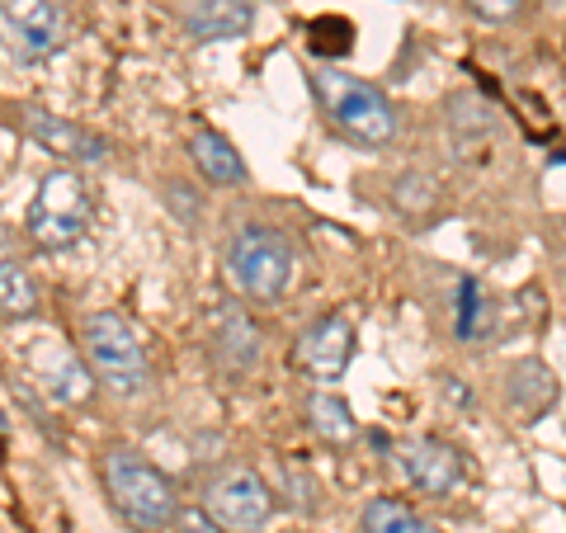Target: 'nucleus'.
<instances>
[{"label": "nucleus", "instance_id": "4be33fe9", "mask_svg": "<svg viewBox=\"0 0 566 533\" xmlns=\"http://www.w3.org/2000/svg\"><path fill=\"white\" fill-rule=\"evenodd\" d=\"M274 482H279V491L289 495V505H297V510H316V482H312V472H303L297 463H279L274 468Z\"/></svg>", "mask_w": 566, "mask_h": 533}, {"label": "nucleus", "instance_id": "2eb2a0df", "mask_svg": "<svg viewBox=\"0 0 566 533\" xmlns=\"http://www.w3.org/2000/svg\"><path fill=\"white\" fill-rule=\"evenodd\" d=\"M189 161L199 170L203 185H245V161L232 147V137H222L218 128H193L189 133Z\"/></svg>", "mask_w": 566, "mask_h": 533}, {"label": "nucleus", "instance_id": "6e6552de", "mask_svg": "<svg viewBox=\"0 0 566 533\" xmlns=\"http://www.w3.org/2000/svg\"><path fill=\"white\" fill-rule=\"evenodd\" d=\"M208 359L218 364L227 378H245L264 359V331L260 322L237 302H222L208 322Z\"/></svg>", "mask_w": 566, "mask_h": 533}, {"label": "nucleus", "instance_id": "b1692460", "mask_svg": "<svg viewBox=\"0 0 566 533\" xmlns=\"http://www.w3.org/2000/svg\"><path fill=\"white\" fill-rule=\"evenodd\" d=\"M14 393H20V401H24V411L33 416V425H39V430H43L52 443H57V449H66V439H62V430H57V425H52V416H48L43 397L33 393V383H29V378H20V383H14Z\"/></svg>", "mask_w": 566, "mask_h": 533}, {"label": "nucleus", "instance_id": "f257e3e1", "mask_svg": "<svg viewBox=\"0 0 566 533\" xmlns=\"http://www.w3.org/2000/svg\"><path fill=\"white\" fill-rule=\"evenodd\" d=\"M99 477L114 510L123 514V524H133L137 533H166L170 520L180 514L175 482L133 443H109L99 453Z\"/></svg>", "mask_w": 566, "mask_h": 533}, {"label": "nucleus", "instance_id": "1a4fd4ad", "mask_svg": "<svg viewBox=\"0 0 566 533\" xmlns=\"http://www.w3.org/2000/svg\"><path fill=\"white\" fill-rule=\"evenodd\" d=\"M397 453H401V468H406V477H411V487L434 495V501L439 495H453L468 477L463 449L449 443L444 435H416V439H406Z\"/></svg>", "mask_w": 566, "mask_h": 533}, {"label": "nucleus", "instance_id": "9b49d317", "mask_svg": "<svg viewBox=\"0 0 566 533\" xmlns=\"http://www.w3.org/2000/svg\"><path fill=\"white\" fill-rule=\"evenodd\" d=\"M20 128L39 142L48 156H57V161H66V166H91V161H104V151H109L104 137L91 133L85 123L62 118L52 109H39V104H24L20 109Z\"/></svg>", "mask_w": 566, "mask_h": 533}, {"label": "nucleus", "instance_id": "393cba45", "mask_svg": "<svg viewBox=\"0 0 566 533\" xmlns=\"http://www.w3.org/2000/svg\"><path fill=\"white\" fill-rule=\"evenodd\" d=\"M170 533H222V529L212 524L199 505H180V514L170 520Z\"/></svg>", "mask_w": 566, "mask_h": 533}, {"label": "nucleus", "instance_id": "39448f33", "mask_svg": "<svg viewBox=\"0 0 566 533\" xmlns=\"http://www.w3.org/2000/svg\"><path fill=\"white\" fill-rule=\"evenodd\" d=\"M91 218H95V194L81 180V170H71V166L48 170L29 208V241L48 255H62L85 241Z\"/></svg>", "mask_w": 566, "mask_h": 533}, {"label": "nucleus", "instance_id": "f8f14e48", "mask_svg": "<svg viewBox=\"0 0 566 533\" xmlns=\"http://www.w3.org/2000/svg\"><path fill=\"white\" fill-rule=\"evenodd\" d=\"M29 383H43V393L52 401H62V406H85L91 393H95V373L85 368V359H76L71 349H62L57 341H39Z\"/></svg>", "mask_w": 566, "mask_h": 533}, {"label": "nucleus", "instance_id": "dca6fc26", "mask_svg": "<svg viewBox=\"0 0 566 533\" xmlns=\"http://www.w3.org/2000/svg\"><path fill=\"white\" fill-rule=\"evenodd\" d=\"M453 335L463 345H486L495 335V307L482 289V279H458L453 289Z\"/></svg>", "mask_w": 566, "mask_h": 533}, {"label": "nucleus", "instance_id": "412c9836", "mask_svg": "<svg viewBox=\"0 0 566 533\" xmlns=\"http://www.w3.org/2000/svg\"><path fill=\"white\" fill-rule=\"evenodd\" d=\"M449 128L458 133V137H486L491 128H495V109L482 100V95H472V91H458V95H449Z\"/></svg>", "mask_w": 566, "mask_h": 533}, {"label": "nucleus", "instance_id": "ddd939ff", "mask_svg": "<svg viewBox=\"0 0 566 533\" xmlns=\"http://www.w3.org/2000/svg\"><path fill=\"white\" fill-rule=\"evenodd\" d=\"M557 373L543 359H515L505 368V406L520 416V425H538L557 406Z\"/></svg>", "mask_w": 566, "mask_h": 533}, {"label": "nucleus", "instance_id": "20e7f679", "mask_svg": "<svg viewBox=\"0 0 566 533\" xmlns=\"http://www.w3.org/2000/svg\"><path fill=\"white\" fill-rule=\"evenodd\" d=\"M81 359L95 373V383L114 397H142L151 387L147 345H142L128 316L118 312H91L81 322Z\"/></svg>", "mask_w": 566, "mask_h": 533}, {"label": "nucleus", "instance_id": "aec40b11", "mask_svg": "<svg viewBox=\"0 0 566 533\" xmlns=\"http://www.w3.org/2000/svg\"><path fill=\"white\" fill-rule=\"evenodd\" d=\"M439 199H444V185L434 180V175H424V170H406L392 180V208L401 212V218H411V222H424L430 212L439 208Z\"/></svg>", "mask_w": 566, "mask_h": 533}, {"label": "nucleus", "instance_id": "9d476101", "mask_svg": "<svg viewBox=\"0 0 566 533\" xmlns=\"http://www.w3.org/2000/svg\"><path fill=\"white\" fill-rule=\"evenodd\" d=\"M293 359L316 383L345 378V368L354 359V326H349V316L345 312H326V316H316V322H307V331L297 335V345H293Z\"/></svg>", "mask_w": 566, "mask_h": 533}, {"label": "nucleus", "instance_id": "a878e982", "mask_svg": "<svg viewBox=\"0 0 566 533\" xmlns=\"http://www.w3.org/2000/svg\"><path fill=\"white\" fill-rule=\"evenodd\" d=\"M10 439V420H6V411H0V443Z\"/></svg>", "mask_w": 566, "mask_h": 533}, {"label": "nucleus", "instance_id": "423d86ee", "mask_svg": "<svg viewBox=\"0 0 566 533\" xmlns=\"http://www.w3.org/2000/svg\"><path fill=\"white\" fill-rule=\"evenodd\" d=\"M274 501H279L274 487L245 463H227L208 472L199 487V510L222 533H260L274 520Z\"/></svg>", "mask_w": 566, "mask_h": 533}, {"label": "nucleus", "instance_id": "f3484780", "mask_svg": "<svg viewBox=\"0 0 566 533\" xmlns=\"http://www.w3.org/2000/svg\"><path fill=\"white\" fill-rule=\"evenodd\" d=\"M303 416H307V425H312V435H322L326 443H349V439H359V420H354L349 401L335 397V393H312L307 406H303Z\"/></svg>", "mask_w": 566, "mask_h": 533}, {"label": "nucleus", "instance_id": "7ed1b4c3", "mask_svg": "<svg viewBox=\"0 0 566 533\" xmlns=\"http://www.w3.org/2000/svg\"><path fill=\"white\" fill-rule=\"evenodd\" d=\"M312 95L326 109V118L359 147H387L401 137V114L374 81L349 76L340 66H312Z\"/></svg>", "mask_w": 566, "mask_h": 533}, {"label": "nucleus", "instance_id": "0eeeda50", "mask_svg": "<svg viewBox=\"0 0 566 533\" xmlns=\"http://www.w3.org/2000/svg\"><path fill=\"white\" fill-rule=\"evenodd\" d=\"M66 43V14L57 0H0V48L14 62H43Z\"/></svg>", "mask_w": 566, "mask_h": 533}, {"label": "nucleus", "instance_id": "5701e85b", "mask_svg": "<svg viewBox=\"0 0 566 533\" xmlns=\"http://www.w3.org/2000/svg\"><path fill=\"white\" fill-rule=\"evenodd\" d=\"M468 10L482 24H520V20H528L534 0H468Z\"/></svg>", "mask_w": 566, "mask_h": 533}, {"label": "nucleus", "instance_id": "f03ea898", "mask_svg": "<svg viewBox=\"0 0 566 533\" xmlns=\"http://www.w3.org/2000/svg\"><path fill=\"white\" fill-rule=\"evenodd\" d=\"M222 270H227V283L237 289V297L255 302V307H274L293 289L297 251L279 227L245 222L222 245Z\"/></svg>", "mask_w": 566, "mask_h": 533}, {"label": "nucleus", "instance_id": "4468645a", "mask_svg": "<svg viewBox=\"0 0 566 533\" xmlns=\"http://www.w3.org/2000/svg\"><path fill=\"white\" fill-rule=\"evenodd\" d=\"M255 0H189L180 20L199 43H232L255 29Z\"/></svg>", "mask_w": 566, "mask_h": 533}, {"label": "nucleus", "instance_id": "6ab92c4d", "mask_svg": "<svg viewBox=\"0 0 566 533\" xmlns=\"http://www.w3.org/2000/svg\"><path fill=\"white\" fill-rule=\"evenodd\" d=\"M0 316L6 322H29L39 316V283L20 260H0Z\"/></svg>", "mask_w": 566, "mask_h": 533}, {"label": "nucleus", "instance_id": "a211bd4d", "mask_svg": "<svg viewBox=\"0 0 566 533\" xmlns=\"http://www.w3.org/2000/svg\"><path fill=\"white\" fill-rule=\"evenodd\" d=\"M359 529L364 533H439L424 514H416L397 495H374L364 510H359Z\"/></svg>", "mask_w": 566, "mask_h": 533}]
</instances>
